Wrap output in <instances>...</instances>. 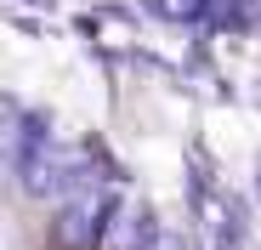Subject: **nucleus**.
<instances>
[{
    "label": "nucleus",
    "mask_w": 261,
    "mask_h": 250,
    "mask_svg": "<svg viewBox=\"0 0 261 250\" xmlns=\"http://www.w3.org/2000/svg\"><path fill=\"white\" fill-rule=\"evenodd\" d=\"M114 211V193L108 188H80V193H68V205H63V211H57V244L63 250H85V244H97L102 239V216Z\"/></svg>",
    "instance_id": "f257e3e1"
},
{
    "label": "nucleus",
    "mask_w": 261,
    "mask_h": 250,
    "mask_svg": "<svg viewBox=\"0 0 261 250\" xmlns=\"http://www.w3.org/2000/svg\"><path fill=\"white\" fill-rule=\"evenodd\" d=\"M153 239H159V222H153V211H148V205H137V211H125V216L114 222L108 250H148Z\"/></svg>",
    "instance_id": "f03ea898"
},
{
    "label": "nucleus",
    "mask_w": 261,
    "mask_h": 250,
    "mask_svg": "<svg viewBox=\"0 0 261 250\" xmlns=\"http://www.w3.org/2000/svg\"><path fill=\"white\" fill-rule=\"evenodd\" d=\"M142 6H148V12H159V17H176V23H182V17H199L210 0H142Z\"/></svg>",
    "instance_id": "7ed1b4c3"
},
{
    "label": "nucleus",
    "mask_w": 261,
    "mask_h": 250,
    "mask_svg": "<svg viewBox=\"0 0 261 250\" xmlns=\"http://www.w3.org/2000/svg\"><path fill=\"white\" fill-rule=\"evenodd\" d=\"M148 250H182V239H176V233H159V239H153Z\"/></svg>",
    "instance_id": "20e7f679"
}]
</instances>
